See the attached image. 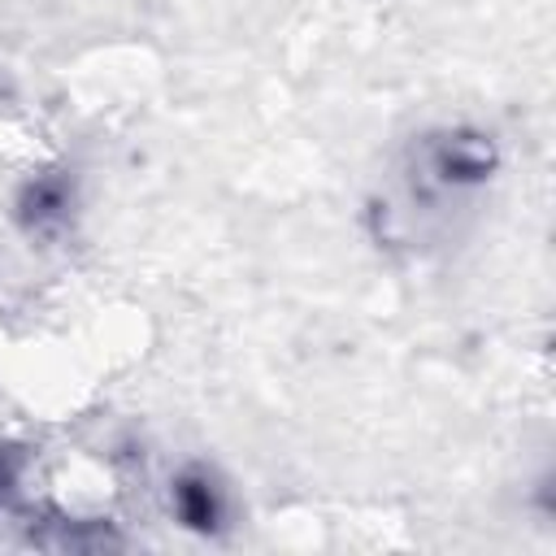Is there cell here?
<instances>
[{
    "instance_id": "cell-1",
    "label": "cell",
    "mask_w": 556,
    "mask_h": 556,
    "mask_svg": "<svg viewBox=\"0 0 556 556\" xmlns=\"http://www.w3.org/2000/svg\"><path fill=\"white\" fill-rule=\"evenodd\" d=\"M178 513H182L187 526L208 530V526L217 521V500H213L208 482H200V478H182V482H178Z\"/></svg>"
}]
</instances>
